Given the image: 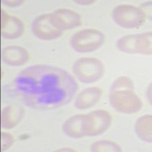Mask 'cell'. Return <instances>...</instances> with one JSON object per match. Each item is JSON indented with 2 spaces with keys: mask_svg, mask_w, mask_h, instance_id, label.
Listing matches in <instances>:
<instances>
[{
  "mask_svg": "<svg viewBox=\"0 0 152 152\" xmlns=\"http://www.w3.org/2000/svg\"><path fill=\"white\" fill-rule=\"evenodd\" d=\"M24 25L21 20L1 10V34L6 39H16L24 34Z\"/></svg>",
  "mask_w": 152,
  "mask_h": 152,
  "instance_id": "obj_9",
  "label": "cell"
},
{
  "mask_svg": "<svg viewBox=\"0 0 152 152\" xmlns=\"http://www.w3.org/2000/svg\"><path fill=\"white\" fill-rule=\"evenodd\" d=\"M102 94V90L99 88H88L78 94L76 97L75 105L80 110L90 108L99 102Z\"/></svg>",
  "mask_w": 152,
  "mask_h": 152,
  "instance_id": "obj_12",
  "label": "cell"
},
{
  "mask_svg": "<svg viewBox=\"0 0 152 152\" xmlns=\"http://www.w3.org/2000/svg\"><path fill=\"white\" fill-rule=\"evenodd\" d=\"M74 151V150H72V149H68V148H62V149H59V150H58L57 151Z\"/></svg>",
  "mask_w": 152,
  "mask_h": 152,
  "instance_id": "obj_20",
  "label": "cell"
},
{
  "mask_svg": "<svg viewBox=\"0 0 152 152\" xmlns=\"http://www.w3.org/2000/svg\"><path fill=\"white\" fill-rule=\"evenodd\" d=\"M2 2L11 7H15V6L22 5L24 2V1H2Z\"/></svg>",
  "mask_w": 152,
  "mask_h": 152,
  "instance_id": "obj_18",
  "label": "cell"
},
{
  "mask_svg": "<svg viewBox=\"0 0 152 152\" xmlns=\"http://www.w3.org/2000/svg\"><path fill=\"white\" fill-rule=\"evenodd\" d=\"M2 60L7 65L20 66L29 60V53L26 49L19 46H9L3 49L2 52Z\"/></svg>",
  "mask_w": 152,
  "mask_h": 152,
  "instance_id": "obj_11",
  "label": "cell"
},
{
  "mask_svg": "<svg viewBox=\"0 0 152 152\" xmlns=\"http://www.w3.org/2000/svg\"><path fill=\"white\" fill-rule=\"evenodd\" d=\"M75 2L81 5H89V4L94 3L95 1H75Z\"/></svg>",
  "mask_w": 152,
  "mask_h": 152,
  "instance_id": "obj_19",
  "label": "cell"
},
{
  "mask_svg": "<svg viewBox=\"0 0 152 152\" xmlns=\"http://www.w3.org/2000/svg\"><path fill=\"white\" fill-rule=\"evenodd\" d=\"M14 138L11 134L5 132H1V150L5 151L14 142Z\"/></svg>",
  "mask_w": 152,
  "mask_h": 152,
  "instance_id": "obj_17",
  "label": "cell"
},
{
  "mask_svg": "<svg viewBox=\"0 0 152 152\" xmlns=\"http://www.w3.org/2000/svg\"><path fill=\"white\" fill-rule=\"evenodd\" d=\"M32 31L38 38L44 40L56 39L63 31L56 24L53 14L37 16L32 24Z\"/></svg>",
  "mask_w": 152,
  "mask_h": 152,
  "instance_id": "obj_8",
  "label": "cell"
},
{
  "mask_svg": "<svg viewBox=\"0 0 152 152\" xmlns=\"http://www.w3.org/2000/svg\"><path fill=\"white\" fill-rule=\"evenodd\" d=\"M73 71L80 81L83 83H93L103 77L104 66L97 58L83 57L75 61Z\"/></svg>",
  "mask_w": 152,
  "mask_h": 152,
  "instance_id": "obj_3",
  "label": "cell"
},
{
  "mask_svg": "<svg viewBox=\"0 0 152 152\" xmlns=\"http://www.w3.org/2000/svg\"><path fill=\"white\" fill-rule=\"evenodd\" d=\"M110 101L114 109L122 113H135L143 107L141 98L134 92L132 81L127 76H121L114 81Z\"/></svg>",
  "mask_w": 152,
  "mask_h": 152,
  "instance_id": "obj_2",
  "label": "cell"
},
{
  "mask_svg": "<svg viewBox=\"0 0 152 152\" xmlns=\"http://www.w3.org/2000/svg\"><path fill=\"white\" fill-rule=\"evenodd\" d=\"M106 37L101 31L88 28L78 31L72 37L71 43L75 50L79 53H90L100 48Z\"/></svg>",
  "mask_w": 152,
  "mask_h": 152,
  "instance_id": "obj_5",
  "label": "cell"
},
{
  "mask_svg": "<svg viewBox=\"0 0 152 152\" xmlns=\"http://www.w3.org/2000/svg\"><path fill=\"white\" fill-rule=\"evenodd\" d=\"M113 118L109 112L97 110L84 114L83 128L84 136H96L107 131L112 124Z\"/></svg>",
  "mask_w": 152,
  "mask_h": 152,
  "instance_id": "obj_6",
  "label": "cell"
},
{
  "mask_svg": "<svg viewBox=\"0 0 152 152\" xmlns=\"http://www.w3.org/2000/svg\"><path fill=\"white\" fill-rule=\"evenodd\" d=\"M135 132L142 140L151 143L152 117L151 115H144L138 118L135 123Z\"/></svg>",
  "mask_w": 152,
  "mask_h": 152,
  "instance_id": "obj_15",
  "label": "cell"
},
{
  "mask_svg": "<svg viewBox=\"0 0 152 152\" xmlns=\"http://www.w3.org/2000/svg\"><path fill=\"white\" fill-rule=\"evenodd\" d=\"M24 110L22 107L17 106L5 107L1 115V125L5 129H12L21 121Z\"/></svg>",
  "mask_w": 152,
  "mask_h": 152,
  "instance_id": "obj_13",
  "label": "cell"
},
{
  "mask_svg": "<svg viewBox=\"0 0 152 152\" xmlns=\"http://www.w3.org/2000/svg\"><path fill=\"white\" fill-rule=\"evenodd\" d=\"M151 32L126 35L119 38L116 46L126 53L151 55L152 53Z\"/></svg>",
  "mask_w": 152,
  "mask_h": 152,
  "instance_id": "obj_4",
  "label": "cell"
},
{
  "mask_svg": "<svg viewBox=\"0 0 152 152\" xmlns=\"http://www.w3.org/2000/svg\"><path fill=\"white\" fill-rule=\"evenodd\" d=\"M53 15L56 24L62 31L73 29L82 24L81 15L71 9H57Z\"/></svg>",
  "mask_w": 152,
  "mask_h": 152,
  "instance_id": "obj_10",
  "label": "cell"
},
{
  "mask_svg": "<svg viewBox=\"0 0 152 152\" xmlns=\"http://www.w3.org/2000/svg\"><path fill=\"white\" fill-rule=\"evenodd\" d=\"M14 85L22 102L37 110L55 109L66 105L78 89L70 73L50 65H34L24 69L16 76Z\"/></svg>",
  "mask_w": 152,
  "mask_h": 152,
  "instance_id": "obj_1",
  "label": "cell"
},
{
  "mask_svg": "<svg viewBox=\"0 0 152 152\" xmlns=\"http://www.w3.org/2000/svg\"><path fill=\"white\" fill-rule=\"evenodd\" d=\"M91 151L94 152H119L122 149L116 142L109 140H100L94 142L91 147Z\"/></svg>",
  "mask_w": 152,
  "mask_h": 152,
  "instance_id": "obj_16",
  "label": "cell"
},
{
  "mask_svg": "<svg viewBox=\"0 0 152 152\" xmlns=\"http://www.w3.org/2000/svg\"><path fill=\"white\" fill-rule=\"evenodd\" d=\"M113 18L125 28H135L145 22L146 15L142 9L131 5H119L113 9Z\"/></svg>",
  "mask_w": 152,
  "mask_h": 152,
  "instance_id": "obj_7",
  "label": "cell"
},
{
  "mask_svg": "<svg viewBox=\"0 0 152 152\" xmlns=\"http://www.w3.org/2000/svg\"><path fill=\"white\" fill-rule=\"evenodd\" d=\"M84 114H78L69 118L63 124L62 130L68 136L74 138L84 137L83 128Z\"/></svg>",
  "mask_w": 152,
  "mask_h": 152,
  "instance_id": "obj_14",
  "label": "cell"
}]
</instances>
